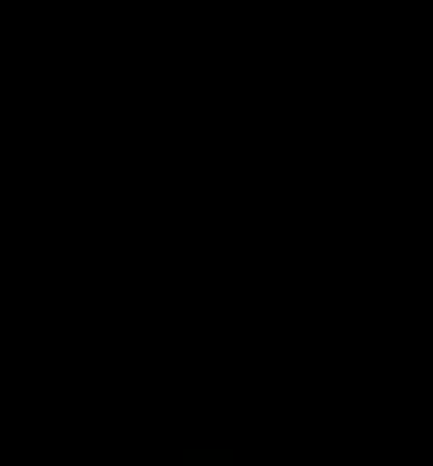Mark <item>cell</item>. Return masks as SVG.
I'll use <instances>...</instances> for the list:
<instances>
[]
</instances>
